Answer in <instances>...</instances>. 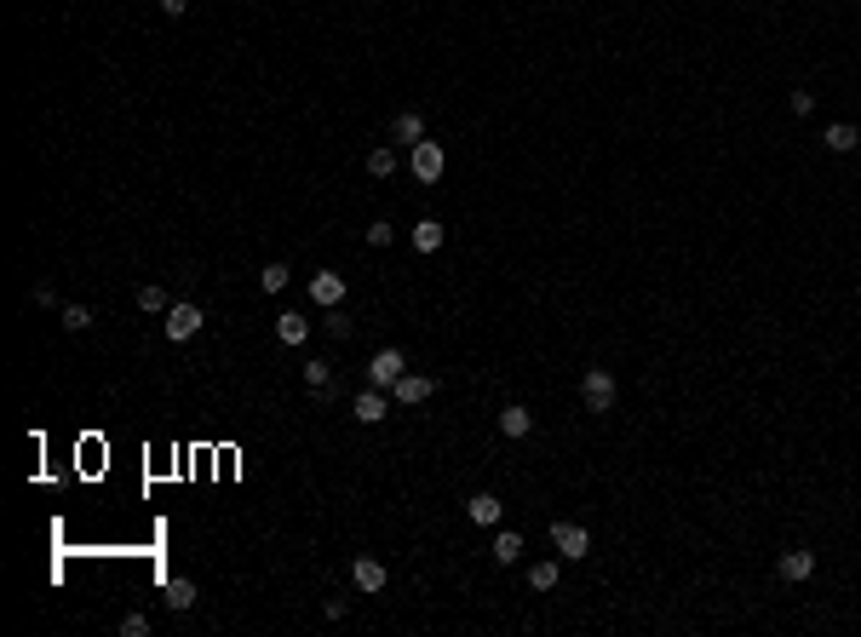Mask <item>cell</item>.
<instances>
[{
  "label": "cell",
  "instance_id": "12",
  "mask_svg": "<svg viewBox=\"0 0 861 637\" xmlns=\"http://www.w3.org/2000/svg\"><path fill=\"white\" fill-rule=\"evenodd\" d=\"M391 138H396V144H408V150H414V144L426 138V115H419V110H402V115L391 121Z\"/></svg>",
  "mask_w": 861,
  "mask_h": 637
},
{
  "label": "cell",
  "instance_id": "18",
  "mask_svg": "<svg viewBox=\"0 0 861 637\" xmlns=\"http://www.w3.org/2000/svg\"><path fill=\"white\" fill-rule=\"evenodd\" d=\"M414 247H419V253H436V247H443V219H419V224H414Z\"/></svg>",
  "mask_w": 861,
  "mask_h": 637
},
{
  "label": "cell",
  "instance_id": "1",
  "mask_svg": "<svg viewBox=\"0 0 861 637\" xmlns=\"http://www.w3.org/2000/svg\"><path fill=\"white\" fill-rule=\"evenodd\" d=\"M580 397H586V408H592V414H609L614 397H620V385H614L609 368H586L580 373Z\"/></svg>",
  "mask_w": 861,
  "mask_h": 637
},
{
  "label": "cell",
  "instance_id": "11",
  "mask_svg": "<svg viewBox=\"0 0 861 637\" xmlns=\"http://www.w3.org/2000/svg\"><path fill=\"white\" fill-rule=\"evenodd\" d=\"M822 144L832 155H850V150H861V127H850V121H832V127L822 132Z\"/></svg>",
  "mask_w": 861,
  "mask_h": 637
},
{
  "label": "cell",
  "instance_id": "27",
  "mask_svg": "<svg viewBox=\"0 0 861 637\" xmlns=\"http://www.w3.org/2000/svg\"><path fill=\"white\" fill-rule=\"evenodd\" d=\"M327 333H333V339H345V333H350V316H345V310H339V305L327 310Z\"/></svg>",
  "mask_w": 861,
  "mask_h": 637
},
{
  "label": "cell",
  "instance_id": "22",
  "mask_svg": "<svg viewBox=\"0 0 861 637\" xmlns=\"http://www.w3.org/2000/svg\"><path fill=\"white\" fill-rule=\"evenodd\" d=\"M139 310H149V316H167V288H139Z\"/></svg>",
  "mask_w": 861,
  "mask_h": 637
},
{
  "label": "cell",
  "instance_id": "9",
  "mask_svg": "<svg viewBox=\"0 0 861 637\" xmlns=\"http://www.w3.org/2000/svg\"><path fill=\"white\" fill-rule=\"evenodd\" d=\"M350 580H357V591H367V598H374V591H385V563H379V557H357V563H350Z\"/></svg>",
  "mask_w": 861,
  "mask_h": 637
},
{
  "label": "cell",
  "instance_id": "17",
  "mask_svg": "<svg viewBox=\"0 0 861 637\" xmlns=\"http://www.w3.org/2000/svg\"><path fill=\"white\" fill-rule=\"evenodd\" d=\"M167 608H173V615H184V608H196V586H190L184 574H173V580H167Z\"/></svg>",
  "mask_w": 861,
  "mask_h": 637
},
{
  "label": "cell",
  "instance_id": "3",
  "mask_svg": "<svg viewBox=\"0 0 861 637\" xmlns=\"http://www.w3.org/2000/svg\"><path fill=\"white\" fill-rule=\"evenodd\" d=\"M201 322H207V316H201V305H173L167 316H161V333H167L173 345H184V339L201 333Z\"/></svg>",
  "mask_w": 861,
  "mask_h": 637
},
{
  "label": "cell",
  "instance_id": "7",
  "mask_svg": "<svg viewBox=\"0 0 861 637\" xmlns=\"http://www.w3.org/2000/svg\"><path fill=\"white\" fill-rule=\"evenodd\" d=\"M350 414H357V425H379V419L391 414V397L379 385H367V390H357V402H350Z\"/></svg>",
  "mask_w": 861,
  "mask_h": 637
},
{
  "label": "cell",
  "instance_id": "21",
  "mask_svg": "<svg viewBox=\"0 0 861 637\" xmlns=\"http://www.w3.org/2000/svg\"><path fill=\"white\" fill-rule=\"evenodd\" d=\"M305 385L317 390V397H327V390H333V368H327V362H305Z\"/></svg>",
  "mask_w": 861,
  "mask_h": 637
},
{
  "label": "cell",
  "instance_id": "5",
  "mask_svg": "<svg viewBox=\"0 0 861 637\" xmlns=\"http://www.w3.org/2000/svg\"><path fill=\"white\" fill-rule=\"evenodd\" d=\"M408 373V362H402V350H374V362H367V385H379V390H391L396 379Z\"/></svg>",
  "mask_w": 861,
  "mask_h": 637
},
{
  "label": "cell",
  "instance_id": "19",
  "mask_svg": "<svg viewBox=\"0 0 861 637\" xmlns=\"http://www.w3.org/2000/svg\"><path fill=\"white\" fill-rule=\"evenodd\" d=\"M287 281H293V270H287L282 259H276V264H265V270H258V288H265V293H282V288H287Z\"/></svg>",
  "mask_w": 861,
  "mask_h": 637
},
{
  "label": "cell",
  "instance_id": "25",
  "mask_svg": "<svg viewBox=\"0 0 861 637\" xmlns=\"http://www.w3.org/2000/svg\"><path fill=\"white\" fill-rule=\"evenodd\" d=\"M367 241H374V247H391V241H396V224H391V219H374V224H367Z\"/></svg>",
  "mask_w": 861,
  "mask_h": 637
},
{
  "label": "cell",
  "instance_id": "24",
  "mask_svg": "<svg viewBox=\"0 0 861 637\" xmlns=\"http://www.w3.org/2000/svg\"><path fill=\"white\" fill-rule=\"evenodd\" d=\"M367 172H374V179H391V172H396V150H374V155H367Z\"/></svg>",
  "mask_w": 861,
  "mask_h": 637
},
{
  "label": "cell",
  "instance_id": "6",
  "mask_svg": "<svg viewBox=\"0 0 861 637\" xmlns=\"http://www.w3.org/2000/svg\"><path fill=\"white\" fill-rule=\"evenodd\" d=\"M552 546L563 551V557H574V563H580L586 551H592V534H586L580 523H552Z\"/></svg>",
  "mask_w": 861,
  "mask_h": 637
},
{
  "label": "cell",
  "instance_id": "10",
  "mask_svg": "<svg viewBox=\"0 0 861 637\" xmlns=\"http://www.w3.org/2000/svg\"><path fill=\"white\" fill-rule=\"evenodd\" d=\"M528 431H535V414H528L523 408V402H505V408H500V437H528Z\"/></svg>",
  "mask_w": 861,
  "mask_h": 637
},
{
  "label": "cell",
  "instance_id": "13",
  "mask_svg": "<svg viewBox=\"0 0 861 637\" xmlns=\"http://www.w3.org/2000/svg\"><path fill=\"white\" fill-rule=\"evenodd\" d=\"M276 339H282V345H305V339H310L305 310H282V316H276Z\"/></svg>",
  "mask_w": 861,
  "mask_h": 637
},
{
  "label": "cell",
  "instance_id": "8",
  "mask_svg": "<svg viewBox=\"0 0 861 637\" xmlns=\"http://www.w3.org/2000/svg\"><path fill=\"white\" fill-rule=\"evenodd\" d=\"M310 299H317L322 310L345 305V276H339V270H317V276H310Z\"/></svg>",
  "mask_w": 861,
  "mask_h": 637
},
{
  "label": "cell",
  "instance_id": "20",
  "mask_svg": "<svg viewBox=\"0 0 861 637\" xmlns=\"http://www.w3.org/2000/svg\"><path fill=\"white\" fill-rule=\"evenodd\" d=\"M58 322H63V333H87V328H92V310H87V305H63Z\"/></svg>",
  "mask_w": 861,
  "mask_h": 637
},
{
  "label": "cell",
  "instance_id": "26",
  "mask_svg": "<svg viewBox=\"0 0 861 637\" xmlns=\"http://www.w3.org/2000/svg\"><path fill=\"white\" fill-rule=\"evenodd\" d=\"M121 637H149V615H127L121 620Z\"/></svg>",
  "mask_w": 861,
  "mask_h": 637
},
{
  "label": "cell",
  "instance_id": "14",
  "mask_svg": "<svg viewBox=\"0 0 861 637\" xmlns=\"http://www.w3.org/2000/svg\"><path fill=\"white\" fill-rule=\"evenodd\" d=\"M500 511H505V506H500L494 494H471V499H466V517H471L477 528H494V523H500Z\"/></svg>",
  "mask_w": 861,
  "mask_h": 637
},
{
  "label": "cell",
  "instance_id": "23",
  "mask_svg": "<svg viewBox=\"0 0 861 637\" xmlns=\"http://www.w3.org/2000/svg\"><path fill=\"white\" fill-rule=\"evenodd\" d=\"M528 586H535V591H552V586H557V563H535V568H528Z\"/></svg>",
  "mask_w": 861,
  "mask_h": 637
},
{
  "label": "cell",
  "instance_id": "4",
  "mask_svg": "<svg viewBox=\"0 0 861 637\" xmlns=\"http://www.w3.org/2000/svg\"><path fill=\"white\" fill-rule=\"evenodd\" d=\"M431 397H436V379H431V373H402V379L391 385V402H396V408H419V402H431Z\"/></svg>",
  "mask_w": 861,
  "mask_h": 637
},
{
  "label": "cell",
  "instance_id": "29",
  "mask_svg": "<svg viewBox=\"0 0 861 637\" xmlns=\"http://www.w3.org/2000/svg\"><path fill=\"white\" fill-rule=\"evenodd\" d=\"M156 6L167 12V18H184V12H190V0H156Z\"/></svg>",
  "mask_w": 861,
  "mask_h": 637
},
{
  "label": "cell",
  "instance_id": "2",
  "mask_svg": "<svg viewBox=\"0 0 861 637\" xmlns=\"http://www.w3.org/2000/svg\"><path fill=\"white\" fill-rule=\"evenodd\" d=\"M408 167H414V179H419V184H436V179H443V167H448L443 144H436V138H419V144H414V155H408Z\"/></svg>",
  "mask_w": 861,
  "mask_h": 637
},
{
  "label": "cell",
  "instance_id": "28",
  "mask_svg": "<svg viewBox=\"0 0 861 637\" xmlns=\"http://www.w3.org/2000/svg\"><path fill=\"white\" fill-rule=\"evenodd\" d=\"M787 104H792V115H810V110H815V92H804V87H798Z\"/></svg>",
  "mask_w": 861,
  "mask_h": 637
},
{
  "label": "cell",
  "instance_id": "15",
  "mask_svg": "<svg viewBox=\"0 0 861 637\" xmlns=\"http://www.w3.org/2000/svg\"><path fill=\"white\" fill-rule=\"evenodd\" d=\"M781 580H810L815 574V551H781Z\"/></svg>",
  "mask_w": 861,
  "mask_h": 637
},
{
  "label": "cell",
  "instance_id": "16",
  "mask_svg": "<svg viewBox=\"0 0 861 637\" xmlns=\"http://www.w3.org/2000/svg\"><path fill=\"white\" fill-rule=\"evenodd\" d=\"M517 557H523V534H511V528H500V534H494V563H500V568H511Z\"/></svg>",
  "mask_w": 861,
  "mask_h": 637
}]
</instances>
